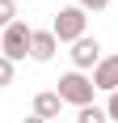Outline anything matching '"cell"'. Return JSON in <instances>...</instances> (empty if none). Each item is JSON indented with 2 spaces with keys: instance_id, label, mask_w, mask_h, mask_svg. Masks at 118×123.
Returning <instances> with one entry per match:
<instances>
[{
  "instance_id": "cell-1",
  "label": "cell",
  "mask_w": 118,
  "mask_h": 123,
  "mask_svg": "<svg viewBox=\"0 0 118 123\" xmlns=\"http://www.w3.org/2000/svg\"><path fill=\"white\" fill-rule=\"evenodd\" d=\"M59 102H72V106H76V111H84V106H93V76H84V72H76V68H72V72H63L59 76Z\"/></svg>"
},
{
  "instance_id": "cell-2",
  "label": "cell",
  "mask_w": 118,
  "mask_h": 123,
  "mask_svg": "<svg viewBox=\"0 0 118 123\" xmlns=\"http://www.w3.org/2000/svg\"><path fill=\"white\" fill-rule=\"evenodd\" d=\"M30 38H34V30H30V25H25L21 17H17V21H13L9 30H4V34H0V55H4L9 64L25 60V55H30Z\"/></svg>"
},
{
  "instance_id": "cell-3",
  "label": "cell",
  "mask_w": 118,
  "mask_h": 123,
  "mask_svg": "<svg viewBox=\"0 0 118 123\" xmlns=\"http://www.w3.org/2000/svg\"><path fill=\"white\" fill-rule=\"evenodd\" d=\"M84 25H89L84 9L68 4V9H59V13H55V21H51V34H55L59 43H76V38H84Z\"/></svg>"
},
{
  "instance_id": "cell-4",
  "label": "cell",
  "mask_w": 118,
  "mask_h": 123,
  "mask_svg": "<svg viewBox=\"0 0 118 123\" xmlns=\"http://www.w3.org/2000/svg\"><path fill=\"white\" fill-rule=\"evenodd\" d=\"M72 64H76V72H89V68H97L101 64V43L97 38H76L72 43Z\"/></svg>"
},
{
  "instance_id": "cell-5",
  "label": "cell",
  "mask_w": 118,
  "mask_h": 123,
  "mask_svg": "<svg viewBox=\"0 0 118 123\" xmlns=\"http://www.w3.org/2000/svg\"><path fill=\"white\" fill-rule=\"evenodd\" d=\"M93 89L118 93V55H101V64L93 68Z\"/></svg>"
},
{
  "instance_id": "cell-6",
  "label": "cell",
  "mask_w": 118,
  "mask_h": 123,
  "mask_svg": "<svg viewBox=\"0 0 118 123\" xmlns=\"http://www.w3.org/2000/svg\"><path fill=\"white\" fill-rule=\"evenodd\" d=\"M59 51V38L51 34V30H34V38H30V60H38V64H47L51 55Z\"/></svg>"
},
{
  "instance_id": "cell-7",
  "label": "cell",
  "mask_w": 118,
  "mask_h": 123,
  "mask_svg": "<svg viewBox=\"0 0 118 123\" xmlns=\"http://www.w3.org/2000/svg\"><path fill=\"white\" fill-rule=\"evenodd\" d=\"M59 106H63V102H59V93H55V89H47V93H38V98H34V115H38V119H59Z\"/></svg>"
},
{
  "instance_id": "cell-8",
  "label": "cell",
  "mask_w": 118,
  "mask_h": 123,
  "mask_svg": "<svg viewBox=\"0 0 118 123\" xmlns=\"http://www.w3.org/2000/svg\"><path fill=\"white\" fill-rule=\"evenodd\" d=\"M76 123H110V115L101 111V106H84V111L76 115Z\"/></svg>"
},
{
  "instance_id": "cell-9",
  "label": "cell",
  "mask_w": 118,
  "mask_h": 123,
  "mask_svg": "<svg viewBox=\"0 0 118 123\" xmlns=\"http://www.w3.org/2000/svg\"><path fill=\"white\" fill-rule=\"evenodd\" d=\"M13 21H17V4L13 0H0V30H9Z\"/></svg>"
},
{
  "instance_id": "cell-10",
  "label": "cell",
  "mask_w": 118,
  "mask_h": 123,
  "mask_svg": "<svg viewBox=\"0 0 118 123\" xmlns=\"http://www.w3.org/2000/svg\"><path fill=\"white\" fill-rule=\"evenodd\" d=\"M4 85H13V64L0 55V89H4Z\"/></svg>"
},
{
  "instance_id": "cell-11",
  "label": "cell",
  "mask_w": 118,
  "mask_h": 123,
  "mask_svg": "<svg viewBox=\"0 0 118 123\" xmlns=\"http://www.w3.org/2000/svg\"><path fill=\"white\" fill-rule=\"evenodd\" d=\"M106 4H110V0H76V9H84V13H89V9H93V13H101Z\"/></svg>"
},
{
  "instance_id": "cell-12",
  "label": "cell",
  "mask_w": 118,
  "mask_h": 123,
  "mask_svg": "<svg viewBox=\"0 0 118 123\" xmlns=\"http://www.w3.org/2000/svg\"><path fill=\"white\" fill-rule=\"evenodd\" d=\"M106 115H110V123H118V93H110V102H106Z\"/></svg>"
},
{
  "instance_id": "cell-13",
  "label": "cell",
  "mask_w": 118,
  "mask_h": 123,
  "mask_svg": "<svg viewBox=\"0 0 118 123\" xmlns=\"http://www.w3.org/2000/svg\"><path fill=\"white\" fill-rule=\"evenodd\" d=\"M21 123H47V119H38V115H30V119H21Z\"/></svg>"
},
{
  "instance_id": "cell-14",
  "label": "cell",
  "mask_w": 118,
  "mask_h": 123,
  "mask_svg": "<svg viewBox=\"0 0 118 123\" xmlns=\"http://www.w3.org/2000/svg\"><path fill=\"white\" fill-rule=\"evenodd\" d=\"M13 4H21V0H13ZM25 4H30V0H25Z\"/></svg>"
}]
</instances>
